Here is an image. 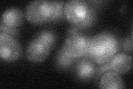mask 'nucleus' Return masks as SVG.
I'll return each instance as SVG.
<instances>
[{
	"instance_id": "obj_1",
	"label": "nucleus",
	"mask_w": 133,
	"mask_h": 89,
	"mask_svg": "<svg viewBox=\"0 0 133 89\" xmlns=\"http://www.w3.org/2000/svg\"><path fill=\"white\" fill-rule=\"evenodd\" d=\"M120 48V42L115 35L102 32L91 37L89 47V57L98 65L110 61Z\"/></svg>"
},
{
	"instance_id": "obj_2",
	"label": "nucleus",
	"mask_w": 133,
	"mask_h": 89,
	"mask_svg": "<svg viewBox=\"0 0 133 89\" xmlns=\"http://www.w3.org/2000/svg\"><path fill=\"white\" fill-rule=\"evenodd\" d=\"M65 19L80 29L91 27L97 20V12L89 2L84 0H70L63 7Z\"/></svg>"
},
{
	"instance_id": "obj_3",
	"label": "nucleus",
	"mask_w": 133,
	"mask_h": 89,
	"mask_svg": "<svg viewBox=\"0 0 133 89\" xmlns=\"http://www.w3.org/2000/svg\"><path fill=\"white\" fill-rule=\"evenodd\" d=\"M91 37L85 34L81 29L72 26L62 46L66 53L72 57L79 59L89 57V47Z\"/></svg>"
},
{
	"instance_id": "obj_4",
	"label": "nucleus",
	"mask_w": 133,
	"mask_h": 89,
	"mask_svg": "<svg viewBox=\"0 0 133 89\" xmlns=\"http://www.w3.org/2000/svg\"><path fill=\"white\" fill-rule=\"evenodd\" d=\"M54 13L53 1L37 0L28 4L25 9L24 16L31 23L39 25L52 21Z\"/></svg>"
},
{
	"instance_id": "obj_5",
	"label": "nucleus",
	"mask_w": 133,
	"mask_h": 89,
	"mask_svg": "<svg viewBox=\"0 0 133 89\" xmlns=\"http://www.w3.org/2000/svg\"><path fill=\"white\" fill-rule=\"evenodd\" d=\"M22 53L21 45L15 37L0 32V56L2 60L7 62L17 61Z\"/></svg>"
},
{
	"instance_id": "obj_6",
	"label": "nucleus",
	"mask_w": 133,
	"mask_h": 89,
	"mask_svg": "<svg viewBox=\"0 0 133 89\" xmlns=\"http://www.w3.org/2000/svg\"><path fill=\"white\" fill-rule=\"evenodd\" d=\"M132 65V57L130 55L124 52L116 53L109 62L100 66L97 73L101 75L105 72L113 71L119 74H123L131 69Z\"/></svg>"
},
{
	"instance_id": "obj_7",
	"label": "nucleus",
	"mask_w": 133,
	"mask_h": 89,
	"mask_svg": "<svg viewBox=\"0 0 133 89\" xmlns=\"http://www.w3.org/2000/svg\"><path fill=\"white\" fill-rule=\"evenodd\" d=\"M52 50L45 42L36 36L27 46L26 56L32 62L41 63L46 60Z\"/></svg>"
},
{
	"instance_id": "obj_8",
	"label": "nucleus",
	"mask_w": 133,
	"mask_h": 89,
	"mask_svg": "<svg viewBox=\"0 0 133 89\" xmlns=\"http://www.w3.org/2000/svg\"><path fill=\"white\" fill-rule=\"evenodd\" d=\"M90 57L79 58L75 65V72L77 78L80 80H88L93 78L97 73L98 69Z\"/></svg>"
},
{
	"instance_id": "obj_9",
	"label": "nucleus",
	"mask_w": 133,
	"mask_h": 89,
	"mask_svg": "<svg viewBox=\"0 0 133 89\" xmlns=\"http://www.w3.org/2000/svg\"><path fill=\"white\" fill-rule=\"evenodd\" d=\"M23 14L19 8L11 7L2 13L1 25L11 28H18L22 24Z\"/></svg>"
},
{
	"instance_id": "obj_10",
	"label": "nucleus",
	"mask_w": 133,
	"mask_h": 89,
	"mask_svg": "<svg viewBox=\"0 0 133 89\" xmlns=\"http://www.w3.org/2000/svg\"><path fill=\"white\" fill-rule=\"evenodd\" d=\"M99 87L103 89H122L124 88V82L120 74L113 71H108L101 76Z\"/></svg>"
},
{
	"instance_id": "obj_11",
	"label": "nucleus",
	"mask_w": 133,
	"mask_h": 89,
	"mask_svg": "<svg viewBox=\"0 0 133 89\" xmlns=\"http://www.w3.org/2000/svg\"><path fill=\"white\" fill-rule=\"evenodd\" d=\"M78 60L79 59L70 56L66 53L64 48L62 46L56 55L55 63L58 69L66 70L74 66Z\"/></svg>"
},
{
	"instance_id": "obj_12",
	"label": "nucleus",
	"mask_w": 133,
	"mask_h": 89,
	"mask_svg": "<svg viewBox=\"0 0 133 89\" xmlns=\"http://www.w3.org/2000/svg\"><path fill=\"white\" fill-rule=\"evenodd\" d=\"M36 37L45 42L52 49L55 48L57 42V35L55 31L49 29H43L37 33Z\"/></svg>"
},
{
	"instance_id": "obj_13",
	"label": "nucleus",
	"mask_w": 133,
	"mask_h": 89,
	"mask_svg": "<svg viewBox=\"0 0 133 89\" xmlns=\"http://www.w3.org/2000/svg\"><path fill=\"white\" fill-rule=\"evenodd\" d=\"M55 5V13L52 21H60L63 20L64 17L63 15V7L65 2L53 1Z\"/></svg>"
},
{
	"instance_id": "obj_14",
	"label": "nucleus",
	"mask_w": 133,
	"mask_h": 89,
	"mask_svg": "<svg viewBox=\"0 0 133 89\" xmlns=\"http://www.w3.org/2000/svg\"><path fill=\"white\" fill-rule=\"evenodd\" d=\"M120 47L127 54L132 53V37H127L120 42Z\"/></svg>"
},
{
	"instance_id": "obj_15",
	"label": "nucleus",
	"mask_w": 133,
	"mask_h": 89,
	"mask_svg": "<svg viewBox=\"0 0 133 89\" xmlns=\"http://www.w3.org/2000/svg\"><path fill=\"white\" fill-rule=\"evenodd\" d=\"M0 29H1V32H5L9 34L10 35L13 36L14 37H17L18 35V28H8L7 27L4 26L3 25H1L0 26Z\"/></svg>"
}]
</instances>
